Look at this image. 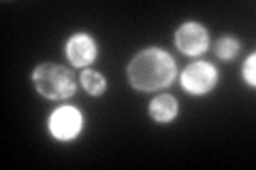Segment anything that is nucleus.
Listing matches in <instances>:
<instances>
[{"label": "nucleus", "mask_w": 256, "mask_h": 170, "mask_svg": "<svg viewBox=\"0 0 256 170\" xmlns=\"http://www.w3.org/2000/svg\"><path fill=\"white\" fill-rule=\"evenodd\" d=\"M175 47L184 55H203L210 49V34L196 21H186L175 30Z\"/></svg>", "instance_id": "39448f33"}, {"label": "nucleus", "mask_w": 256, "mask_h": 170, "mask_svg": "<svg viewBox=\"0 0 256 170\" xmlns=\"http://www.w3.org/2000/svg\"><path fill=\"white\" fill-rule=\"evenodd\" d=\"M47 128H50V134L56 141H73L82 134L84 128V115L77 107H70V104H64V107H58L52 115L50 121H47Z\"/></svg>", "instance_id": "7ed1b4c3"}, {"label": "nucleus", "mask_w": 256, "mask_h": 170, "mask_svg": "<svg viewBox=\"0 0 256 170\" xmlns=\"http://www.w3.org/2000/svg\"><path fill=\"white\" fill-rule=\"evenodd\" d=\"M244 81L250 87L256 85V53H250V58L244 62Z\"/></svg>", "instance_id": "9d476101"}, {"label": "nucleus", "mask_w": 256, "mask_h": 170, "mask_svg": "<svg viewBox=\"0 0 256 170\" xmlns=\"http://www.w3.org/2000/svg\"><path fill=\"white\" fill-rule=\"evenodd\" d=\"M79 83H82V87L90 96H102L105 90H107L105 77H102L100 72H96V70H90V68L82 70V75H79Z\"/></svg>", "instance_id": "6e6552de"}, {"label": "nucleus", "mask_w": 256, "mask_h": 170, "mask_svg": "<svg viewBox=\"0 0 256 170\" xmlns=\"http://www.w3.org/2000/svg\"><path fill=\"white\" fill-rule=\"evenodd\" d=\"M182 87L192 96H203L210 94L216 83H218V70L210 62H194L186 66L180 75Z\"/></svg>", "instance_id": "20e7f679"}, {"label": "nucleus", "mask_w": 256, "mask_h": 170, "mask_svg": "<svg viewBox=\"0 0 256 170\" xmlns=\"http://www.w3.org/2000/svg\"><path fill=\"white\" fill-rule=\"evenodd\" d=\"M214 53L224 62L233 60L235 55L239 53V40L235 36H220L218 40H216V45H214Z\"/></svg>", "instance_id": "1a4fd4ad"}, {"label": "nucleus", "mask_w": 256, "mask_h": 170, "mask_svg": "<svg viewBox=\"0 0 256 170\" xmlns=\"http://www.w3.org/2000/svg\"><path fill=\"white\" fill-rule=\"evenodd\" d=\"M175 75H178L175 60L164 49H158V47H150V49L139 51L126 68V77L137 92L164 90V87L173 83Z\"/></svg>", "instance_id": "f257e3e1"}, {"label": "nucleus", "mask_w": 256, "mask_h": 170, "mask_svg": "<svg viewBox=\"0 0 256 170\" xmlns=\"http://www.w3.org/2000/svg\"><path fill=\"white\" fill-rule=\"evenodd\" d=\"M36 92L47 100H66L77 92V79L73 70L62 64L43 62L32 72Z\"/></svg>", "instance_id": "f03ea898"}, {"label": "nucleus", "mask_w": 256, "mask_h": 170, "mask_svg": "<svg viewBox=\"0 0 256 170\" xmlns=\"http://www.w3.org/2000/svg\"><path fill=\"white\" fill-rule=\"evenodd\" d=\"M98 55V45L88 32H75L66 40V58L75 68H86Z\"/></svg>", "instance_id": "423d86ee"}, {"label": "nucleus", "mask_w": 256, "mask_h": 170, "mask_svg": "<svg viewBox=\"0 0 256 170\" xmlns=\"http://www.w3.org/2000/svg\"><path fill=\"white\" fill-rule=\"evenodd\" d=\"M148 113H150V117L154 119L156 124H171V121L178 117V113H180V104H178V100H175V96L160 94L150 102Z\"/></svg>", "instance_id": "0eeeda50"}]
</instances>
